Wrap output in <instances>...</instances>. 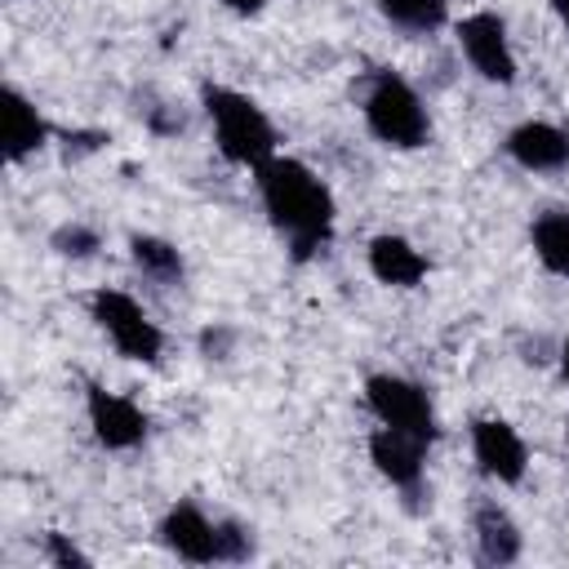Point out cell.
Masks as SVG:
<instances>
[{"mask_svg":"<svg viewBox=\"0 0 569 569\" xmlns=\"http://www.w3.org/2000/svg\"><path fill=\"white\" fill-rule=\"evenodd\" d=\"M253 187H258L271 231L284 240V249L298 267L320 258L333 244L338 204H333V191L325 187V178L307 160L276 151L267 164L253 169Z\"/></svg>","mask_w":569,"mask_h":569,"instance_id":"cell-1","label":"cell"},{"mask_svg":"<svg viewBox=\"0 0 569 569\" xmlns=\"http://www.w3.org/2000/svg\"><path fill=\"white\" fill-rule=\"evenodd\" d=\"M200 107L209 116L213 129V147L227 164L236 169H258L280 151V133L271 124V116L258 107V98H249L244 89L204 80L200 84Z\"/></svg>","mask_w":569,"mask_h":569,"instance_id":"cell-2","label":"cell"},{"mask_svg":"<svg viewBox=\"0 0 569 569\" xmlns=\"http://www.w3.org/2000/svg\"><path fill=\"white\" fill-rule=\"evenodd\" d=\"M360 116H365V129L391 151H422L431 142V111L422 93L391 67H378L365 76Z\"/></svg>","mask_w":569,"mask_h":569,"instance_id":"cell-3","label":"cell"},{"mask_svg":"<svg viewBox=\"0 0 569 569\" xmlns=\"http://www.w3.org/2000/svg\"><path fill=\"white\" fill-rule=\"evenodd\" d=\"M84 307H89V320L102 329V338L116 347L120 360L160 365V356H164V329L151 320V311L133 293L102 284V289H93L84 298Z\"/></svg>","mask_w":569,"mask_h":569,"instance_id":"cell-4","label":"cell"},{"mask_svg":"<svg viewBox=\"0 0 569 569\" xmlns=\"http://www.w3.org/2000/svg\"><path fill=\"white\" fill-rule=\"evenodd\" d=\"M365 409L373 422L382 427H396V431H409L427 445L440 440V418H436V405L427 396V387H418L413 378H400V373H369L365 378Z\"/></svg>","mask_w":569,"mask_h":569,"instance_id":"cell-5","label":"cell"},{"mask_svg":"<svg viewBox=\"0 0 569 569\" xmlns=\"http://www.w3.org/2000/svg\"><path fill=\"white\" fill-rule=\"evenodd\" d=\"M458 36V49L467 58V67L489 80V84H516L520 76V62H516V49H511V36H507V18L493 13V9H476L467 18H458L453 27Z\"/></svg>","mask_w":569,"mask_h":569,"instance_id":"cell-6","label":"cell"},{"mask_svg":"<svg viewBox=\"0 0 569 569\" xmlns=\"http://www.w3.org/2000/svg\"><path fill=\"white\" fill-rule=\"evenodd\" d=\"M84 418L107 453H133L151 436V413L133 396L107 391L102 382H84Z\"/></svg>","mask_w":569,"mask_h":569,"instance_id":"cell-7","label":"cell"},{"mask_svg":"<svg viewBox=\"0 0 569 569\" xmlns=\"http://www.w3.org/2000/svg\"><path fill=\"white\" fill-rule=\"evenodd\" d=\"M365 449H369L373 471H378L405 502H422V493H427V453H431L427 440L378 422V427L369 431V445H365Z\"/></svg>","mask_w":569,"mask_h":569,"instance_id":"cell-8","label":"cell"},{"mask_svg":"<svg viewBox=\"0 0 569 569\" xmlns=\"http://www.w3.org/2000/svg\"><path fill=\"white\" fill-rule=\"evenodd\" d=\"M467 436H471V458H476L485 480L511 489V485H520L529 476V445L507 418H493V413L471 418Z\"/></svg>","mask_w":569,"mask_h":569,"instance_id":"cell-9","label":"cell"},{"mask_svg":"<svg viewBox=\"0 0 569 569\" xmlns=\"http://www.w3.org/2000/svg\"><path fill=\"white\" fill-rule=\"evenodd\" d=\"M156 538L169 556L187 560V565H222V542H218V516H209L196 498H178L173 507H164Z\"/></svg>","mask_w":569,"mask_h":569,"instance_id":"cell-10","label":"cell"},{"mask_svg":"<svg viewBox=\"0 0 569 569\" xmlns=\"http://www.w3.org/2000/svg\"><path fill=\"white\" fill-rule=\"evenodd\" d=\"M502 156L525 173H565L569 169V129L551 120H520L502 138Z\"/></svg>","mask_w":569,"mask_h":569,"instance_id":"cell-11","label":"cell"},{"mask_svg":"<svg viewBox=\"0 0 569 569\" xmlns=\"http://www.w3.org/2000/svg\"><path fill=\"white\" fill-rule=\"evenodd\" d=\"M471 542H476V560L493 565V569L516 565L525 556V533L498 498H476L471 502Z\"/></svg>","mask_w":569,"mask_h":569,"instance_id":"cell-12","label":"cell"},{"mask_svg":"<svg viewBox=\"0 0 569 569\" xmlns=\"http://www.w3.org/2000/svg\"><path fill=\"white\" fill-rule=\"evenodd\" d=\"M365 262H369V276L378 284H387V289H418L431 276L427 253L400 231H378L365 244Z\"/></svg>","mask_w":569,"mask_h":569,"instance_id":"cell-13","label":"cell"},{"mask_svg":"<svg viewBox=\"0 0 569 569\" xmlns=\"http://www.w3.org/2000/svg\"><path fill=\"white\" fill-rule=\"evenodd\" d=\"M0 116H4V160H9V164H27L36 151L49 147L53 124H49V116H44L18 84H4V93H0Z\"/></svg>","mask_w":569,"mask_h":569,"instance_id":"cell-14","label":"cell"},{"mask_svg":"<svg viewBox=\"0 0 569 569\" xmlns=\"http://www.w3.org/2000/svg\"><path fill=\"white\" fill-rule=\"evenodd\" d=\"M129 262L142 271V280H151L156 289H182L187 280V258L173 240L156 236V231H133L129 236Z\"/></svg>","mask_w":569,"mask_h":569,"instance_id":"cell-15","label":"cell"},{"mask_svg":"<svg viewBox=\"0 0 569 569\" xmlns=\"http://www.w3.org/2000/svg\"><path fill=\"white\" fill-rule=\"evenodd\" d=\"M529 249L547 276L569 280V209H542L529 222Z\"/></svg>","mask_w":569,"mask_h":569,"instance_id":"cell-16","label":"cell"},{"mask_svg":"<svg viewBox=\"0 0 569 569\" xmlns=\"http://www.w3.org/2000/svg\"><path fill=\"white\" fill-rule=\"evenodd\" d=\"M378 13L409 36H431L449 22V0H378Z\"/></svg>","mask_w":569,"mask_h":569,"instance_id":"cell-17","label":"cell"},{"mask_svg":"<svg viewBox=\"0 0 569 569\" xmlns=\"http://www.w3.org/2000/svg\"><path fill=\"white\" fill-rule=\"evenodd\" d=\"M49 249H53L58 258L84 262V258H93V253L102 249V231H98V227H89V222H80V218H71V222L53 227V236H49Z\"/></svg>","mask_w":569,"mask_h":569,"instance_id":"cell-18","label":"cell"},{"mask_svg":"<svg viewBox=\"0 0 569 569\" xmlns=\"http://www.w3.org/2000/svg\"><path fill=\"white\" fill-rule=\"evenodd\" d=\"M218 542H222V565H244L258 551L253 529L244 520H236V516H218Z\"/></svg>","mask_w":569,"mask_h":569,"instance_id":"cell-19","label":"cell"},{"mask_svg":"<svg viewBox=\"0 0 569 569\" xmlns=\"http://www.w3.org/2000/svg\"><path fill=\"white\" fill-rule=\"evenodd\" d=\"M40 556H44L49 565H58V569H89V565H93V556L80 551V547L71 542V533H58V529H49V533L40 538Z\"/></svg>","mask_w":569,"mask_h":569,"instance_id":"cell-20","label":"cell"},{"mask_svg":"<svg viewBox=\"0 0 569 569\" xmlns=\"http://www.w3.org/2000/svg\"><path fill=\"white\" fill-rule=\"evenodd\" d=\"M218 4H222V9H231L236 18H253V13H262L271 0H218Z\"/></svg>","mask_w":569,"mask_h":569,"instance_id":"cell-21","label":"cell"},{"mask_svg":"<svg viewBox=\"0 0 569 569\" xmlns=\"http://www.w3.org/2000/svg\"><path fill=\"white\" fill-rule=\"evenodd\" d=\"M556 369H560V382L569 387V338L560 342V351H556Z\"/></svg>","mask_w":569,"mask_h":569,"instance_id":"cell-22","label":"cell"},{"mask_svg":"<svg viewBox=\"0 0 569 569\" xmlns=\"http://www.w3.org/2000/svg\"><path fill=\"white\" fill-rule=\"evenodd\" d=\"M547 4H551V13H556V22H560V27L569 31V0H547Z\"/></svg>","mask_w":569,"mask_h":569,"instance_id":"cell-23","label":"cell"}]
</instances>
